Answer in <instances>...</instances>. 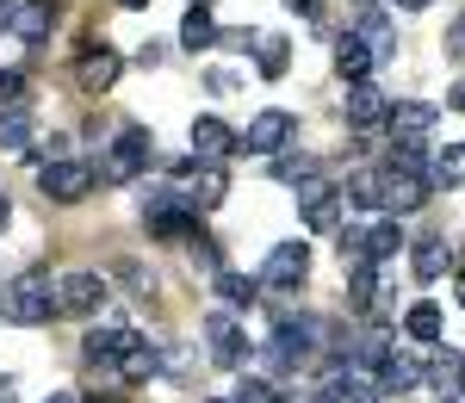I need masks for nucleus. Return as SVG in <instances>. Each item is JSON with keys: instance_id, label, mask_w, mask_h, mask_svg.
I'll return each mask as SVG.
<instances>
[{"instance_id": "obj_44", "label": "nucleus", "mask_w": 465, "mask_h": 403, "mask_svg": "<svg viewBox=\"0 0 465 403\" xmlns=\"http://www.w3.org/2000/svg\"><path fill=\"white\" fill-rule=\"evenodd\" d=\"M50 403H81V391H56V398H50Z\"/></svg>"}, {"instance_id": "obj_41", "label": "nucleus", "mask_w": 465, "mask_h": 403, "mask_svg": "<svg viewBox=\"0 0 465 403\" xmlns=\"http://www.w3.org/2000/svg\"><path fill=\"white\" fill-rule=\"evenodd\" d=\"M447 106H453V112H465V81L453 87V93H447Z\"/></svg>"}, {"instance_id": "obj_3", "label": "nucleus", "mask_w": 465, "mask_h": 403, "mask_svg": "<svg viewBox=\"0 0 465 403\" xmlns=\"http://www.w3.org/2000/svg\"><path fill=\"white\" fill-rule=\"evenodd\" d=\"M261 360L273 372H298L317 360V323H280V329L267 335V348H261Z\"/></svg>"}, {"instance_id": "obj_32", "label": "nucleus", "mask_w": 465, "mask_h": 403, "mask_svg": "<svg viewBox=\"0 0 465 403\" xmlns=\"http://www.w3.org/2000/svg\"><path fill=\"white\" fill-rule=\"evenodd\" d=\"M311 174H317V162H311V155H273V181L298 186V181H311Z\"/></svg>"}, {"instance_id": "obj_28", "label": "nucleus", "mask_w": 465, "mask_h": 403, "mask_svg": "<svg viewBox=\"0 0 465 403\" xmlns=\"http://www.w3.org/2000/svg\"><path fill=\"white\" fill-rule=\"evenodd\" d=\"M180 44H186V50H205V44H217V25H212V13H205V6H193V13L180 19Z\"/></svg>"}, {"instance_id": "obj_31", "label": "nucleus", "mask_w": 465, "mask_h": 403, "mask_svg": "<svg viewBox=\"0 0 465 403\" xmlns=\"http://www.w3.org/2000/svg\"><path fill=\"white\" fill-rule=\"evenodd\" d=\"M341 205H360V211L385 205V192H379V174H354V181L341 186Z\"/></svg>"}, {"instance_id": "obj_49", "label": "nucleus", "mask_w": 465, "mask_h": 403, "mask_svg": "<svg viewBox=\"0 0 465 403\" xmlns=\"http://www.w3.org/2000/svg\"><path fill=\"white\" fill-rule=\"evenodd\" d=\"M366 6H379V0H366Z\"/></svg>"}, {"instance_id": "obj_38", "label": "nucleus", "mask_w": 465, "mask_h": 403, "mask_svg": "<svg viewBox=\"0 0 465 403\" xmlns=\"http://www.w3.org/2000/svg\"><path fill=\"white\" fill-rule=\"evenodd\" d=\"M13 19H19V0H0V32H13Z\"/></svg>"}, {"instance_id": "obj_5", "label": "nucleus", "mask_w": 465, "mask_h": 403, "mask_svg": "<svg viewBox=\"0 0 465 403\" xmlns=\"http://www.w3.org/2000/svg\"><path fill=\"white\" fill-rule=\"evenodd\" d=\"M292 137H298V118H292L286 106H267L249 118V131L236 137V149H249V155H280V149H292Z\"/></svg>"}, {"instance_id": "obj_45", "label": "nucleus", "mask_w": 465, "mask_h": 403, "mask_svg": "<svg viewBox=\"0 0 465 403\" xmlns=\"http://www.w3.org/2000/svg\"><path fill=\"white\" fill-rule=\"evenodd\" d=\"M118 6H124V13H143V6H149V0H118Z\"/></svg>"}, {"instance_id": "obj_17", "label": "nucleus", "mask_w": 465, "mask_h": 403, "mask_svg": "<svg viewBox=\"0 0 465 403\" xmlns=\"http://www.w3.org/2000/svg\"><path fill=\"white\" fill-rule=\"evenodd\" d=\"M32 137H37L32 112H25V106H0V149H6V155H25Z\"/></svg>"}, {"instance_id": "obj_2", "label": "nucleus", "mask_w": 465, "mask_h": 403, "mask_svg": "<svg viewBox=\"0 0 465 403\" xmlns=\"http://www.w3.org/2000/svg\"><path fill=\"white\" fill-rule=\"evenodd\" d=\"M149 162H155V137H149L143 124H124V131H118V143L100 155V168H94V174H100L106 186H131Z\"/></svg>"}, {"instance_id": "obj_30", "label": "nucleus", "mask_w": 465, "mask_h": 403, "mask_svg": "<svg viewBox=\"0 0 465 403\" xmlns=\"http://www.w3.org/2000/svg\"><path fill=\"white\" fill-rule=\"evenodd\" d=\"M254 63H261L267 81H280V74L292 69V44H286V37H261V56H254Z\"/></svg>"}, {"instance_id": "obj_12", "label": "nucleus", "mask_w": 465, "mask_h": 403, "mask_svg": "<svg viewBox=\"0 0 465 403\" xmlns=\"http://www.w3.org/2000/svg\"><path fill=\"white\" fill-rule=\"evenodd\" d=\"M385 124H391V137H422V143H429V131H434V106H429V100H391Z\"/></svg>"}, {"instance_id": "obj_1", "label": "nucleus", "mask_w": 465, "mask_h": 403, "mask_svg": "<svg viewBox=\"0 0 465 403\" xmlns=\"http://www.w3.org/2000/svg\"><path fill=\"white\" fill-rule=\"evenodd\" d=\"M0 317H6L13 329H44V323L56 317V280H50L44 267H25L19 280L0 286Z\"/></svg>"}, {"instance_id": "obj_15", "label": "nucleus", "mask_w": 465, "mask_h": 403, "mask_svg": "<svg viewBox=\"0 0 465 403\" xmlns=\"http://www.w3.org/2000/svg\"><path fill=\"white\" fill-rule=\"evenodd\" d=\"M13 32L25 37V44H50V32H56V6L50 0H19V19H13Z\"/></svg>"}, {"instance_id": "obj_33", "label": "nucleus", "mask_w": 465, "mask_h": 403, "mask_svg": "<svg viewBox=\"0 0 465 403\" xmlns=\"http://www.w3.org/2000/svg\"><path fill=\"white\" fill-rule=\"evenodd\" d=\"M186 255H193V267H205V273H217V267H223V255H217V242H212V236H199V230L186 236Z\"/></svg>"}, {"instance_id": "obj_25", "label": "nucleus", "mask_w": 465, "mask_h": 403, "mask_svg": "<svg viewBox=\"0 0 465 403\" xmlns=\"http://www.w3.org/2000/svg\"><path fill=\"white\" fill-rule=\"evenodd\" d=\"M335 69H341V81H366V74H372V50L348 32L341 44H335Z\"/></svg>"}, {"instance_id": "obj_40", "label": "nucleus", "mask_w": 465, "mask_h": 403, "mask_svg": "<svg viewBox=\"0 0 465 403\" xmlns=\"http://www.w3.org/2000/svg\"><path fill=\"white\" fill-rule=\"evenodd\" d=\"M0 403H19V378H13V372L0 378Z\"/></svg>"}, {"instance_id": "obj_9", "label": "nucleus", "mask_w": 465, "mask_h": 403, "mask_svg": "<svg viewBox=\"0 0 465 403\" xmlns=\"http://www.w3.org/2000/svg\"><path fill=\"white\" fill-rule=\"evenodd\" d=\"M205 335H212V360L223 372H242V367H249V341H242V329H236L223 310H212V317H205Z\"/></svg>"}, {"instance_id": "obj_43", "label": "nucleus", "mask_w": 465, "mask_h": 403, "mask_svg": "<svg viewBox=\"0 0 465 403\" xmlns=\"http://www.w3.org/2000/svg\"><path fill=\"white\" fill-rule=\"evenodd\" d=\"M6 223H13V205H6V192H0V230H6Z\"/></svg>"}, {"instance_id": "obj_18", "label": "nucleus", "mask_w": 465, "mask_h": 403, "mask_svg": "<svg viewBox=\"0 0 465 403\" xmlns=\"http://www.w3.org/2000/svg\"><path fill=\"white\" fill-rule=\"evenodd\" d=\"M118 372H124L131 385H143V378H155V372H162V354L149 348L143 335H131V341H124V354H118Z\"/></svg>"}, {"instance_id": "obj_37", "label": "nucleus", "mask_w": 465, "mask_h": 403, "mask_svg": "<svg viewBox=\"0 0 465 403\" xmlns=\"http://www.w3.org/2000/svg\"><path fill=\"white\" fill-rule=\"evenodd\" d=\"M205 81H212V93H230V87H236V74H230V69H212Z\"/></svg>"}, {"instance_id": "obj_10", "label": "nucleus", "mask_w": 465, "mask_h": 403, "mask_svg": "<svg viewBox=\"0 0 465 403\" xmlns=\"http://www.w3.org/2000/svg\"><path fill=\"white\" fill-rule=\"evenodd\" d=\"M74 74H81V87H87V93H106L112 81L124 74V56H118V50H106V44H87V56L74 63Z\"/></svg>"}, {"instance_id": "obj_6", "label": "nucleus", "mask_w": 465, "mask_h": 403, "mask_svg": "<svg viewBox=\"0 0 465 403\" xmlns=\"http://www.w3.org/2000/svg\"><path fill=\"white\" fill-rule=\"evenodd\" d=\"M112 298V286L100 280V273H63L56 280V317H100V304Z\"/></svg>"}, {"instance_id": "obj_20", "label": "nucleus", "mask_w": 465, "mask_h": 403, "mask_svg": "<svg viewBox=\"0 0 465 403\" xmlns=\"http://www.w3.org/2000/svg\"><path fill=\"white\" fill-rule=\"evenodd\" d=\"M212 292L230 304V310H249L254 292H261V280H249V273H230V267H217L212 273Z\"/></svg>"}, {"instance_id": "obj_8", "label": "nucleus", "mask_w": 465, "mask_h": 403, "mask_svg": "<svg viewBox=\"0 0 465 403\" xmlns=\"http://www.w3.org/2000/svg\"><path fill=\"white\" fill-rule=\"evenodd\" d=\"M304 273H311V249L304 242H280L273 255L261 260V286H280V292L304 286Z\"/></svg>"}, {"instance_id": "obj_7", "label": "nucleus", "mask_w": 465, "mask_h": 403, "mask_svg": "<svg viewBox=\"0 0 465 403\" xmlns=\"http://www.w3.org/2000/svg\"><path fill=\"white\" fill-rule=\"evenodd\" d=\"M429 174H422V168H385V174H379V192H385V211H391V218H410V211H416V205H429Z\"/></svg>"}, {"instance_id": "obj_23", "label": "nucleus", "mask_w": 465, "mask_h": 403, "mask_svg": "<svg viewBox=\"0 0 465 403\" xmlns=\"http://www.w3.org/2000/svg\"><path fill=\"white\" fill-rule=\"evenodd\" d=\"M372 298H379V260H348V304L372 310Z\"/></svg>"}, {"instance_id": "obj_14", "label": "nucleus", "mask_w": 465, "mask_h": 403, "mask_svg": "<svg viewBox=\"0 0 465 403\" xmlns=\"http://www.w3.org/2000/svg\"><path fill=\"white\" fill-rule=\"evenodd\" d=\"M429 385H434V398H440V403L465 398V354H460V348H447V354H434V367H429Z\"/></svg>"}, {"instance_id": "obj_16", "label": "nucleus", "mask_w": 465, "mask_h": 403, "mask_svg": "<svg viewBox=\"0 0 465 403\" xmlns=\"http://www.w3.org/2000/svg\"><path fill=\"white\" fill-rule=\"evenodd\" d=\"M379 378H366V372H341L329 367V403H379Z\"/></svg>"}, {"instance_id": "obj_46", "label": "nucleus", "mask_w": 465, "mask_h": 403, "mask_svg": "<svg viewBox=\"0 0 465 403\" xmlns=\"http://www.w3.org/2000/svg\"><path fill=\"white\" fill-rule=\"evenodd\" d=\"M453 292H460V304H465V273H453Z\"/></svg>"}, {"instance_id": "obj_48", "label": "nucleus", "mask_w": 465, "mask_h": 403, "mask_svg": "<svg viewBox=\"0 0 465 403\" xmlns=\"http://www.w3.org/2000/svg\"><path fill=\"white\" fill-rule=\"evenodd\" d=\"M193 6H212V0H193Z\"/></svg>"}, {"instance_id": "obj_24", "label": "nucleus", "mask_w": 465, "mask_h": 403, "mask_svg": "<svg viewBox=\"0 0 465 403\" xmlns=\"http://www.w3.org/2000/svg\"><path fill=\"white\" fill-rule=\"evenodd\" d=\"M372 378H379V391L391 398V391H416V385H422V367H416V360H397V354H385Z\"/></svg>"}, {"instance_id": "obj_36", "label": "nucleus", "mask_w": 465, "mask_h": 403, "mask_svg": "<svg viewBox=\"0 0 465 403\" xmlns=\"http://www.w3.org/2000/svg\"><path fill=\"white\" fill-rule=\"evenodd\" d=\"M440 50H447V56H465V13L453 19V25H447V37H440Z\"/></svg>"}, {"instance_id": "obj_21", "label": "nucleus", "mask_w": 465, "mask_h": 403, "mask_svg": "<svg viewBox=\"0 0 465 403\" xmlns=\"http://www.w3.org/2000/svg\"><path fill=\"white\" fill-rule=\"evenodd\" d=\"M410 273H416L422 286H434L440 273H453V249H447V242H416V255H410Z\"/></svg>"}, {"instance_id": "obj_26", "label": "nucleus", "mask_w": 465, "mask_h": 403, "mask_svg": "<svg viewBox=\"0 0 465 403\" xmlns=\"http://www.w3.org/2000/svg\"><path fill=\"white\" fill-rule=\"evenodd\" d=\"M429 181H434V186H465V143H447L440 155H434Z\"/></svg>"}, {"instance_id": "obj_22", "label": "nucleus", "mask_w": 465, "mask_h": 403, "mask_svg": "<svg viewBox=\"0 0 465 403\" xmlns=\"http://www.w3.org/2000/svg\"><path fill=\"white\" fill-rule=\"evenodd\" d=\"M360 44H366V50H372V63H379V56H391L397 50V25L391 19H385V13H379V6H372V13H366V19H360Z\"/></svg>"}, {"instance_id": "obj_11", "label": "nucleus", "mask_w": 465, "mask_h": 403, "mask_svg": "<svg viewBox=\"0 0 465 403\" xmlns=\"http://www.w3.org/2000/svg\"><path fill=\"white\" fill-rule=\"evenodd\" d=\"M385 112H391V100L372 81H348V100H341V118L348 124H385Z\"/></svg>"}, {"instance_id": "obj_27", "label": "nucleus", "mask_w": 465, "mask_h": 403, "mask_svg": "<svg viewBox=\"0 0 465 403\" xmlns=\"http://www.w3.org/2000/svg\"><path fill=\"white\" fill-rule=\"evenodd\" d=\"M397 249H403V223H372V230H366V260H391Z\"/></svg>"}, {"instance_id": "obj_19", "label": "nucleus", "mask_w": 465, "mask_h": 403, "mask_svg": "<svg viewBox=\"0 0 465 403\" xmlns=\"http://www.w3.org/2000/svg\"><path fill=\"white\" fill-rule=\"evenodd\" d=\"M124 341H131V329H118V323H106V329H87V341H81V354H87L94 367H118Z\"/></svg>"}, {"instance_id": "obj_39", "label": "nucleus", "mask_w": 465, "mask_h": 403, "mask_svg": "<svg viewBox=\"0 0 465 403\" xmlns=\"http://www.w3.org/2000/svg\"><path fill=\"white\" fill-rule=\"evenodd\" d=\"M286 13H298V19H317V0H286Z\"/></svg>"}, {"instance_id": "obj_42", "label": "nucleus", "mask_w": 465, "mask_h": 403, "mask_svg": "<svg viewBox=\"0 0 465 403\" xmlns=\"http://www.w3.org/2000/svg\"><path fill=\"white\" fill-rule=\"evenodd\" d=\"M397 6H403V13H422V6H434V0H397Z\"/></svg>"}, {"instance_id": "obj_4", "label": "nucleus", "mask_w": 465, "mask_h": 403, "mask_svg": "<svg viewBox=\"0 0 465 403\" xmlns=\"http://www.w3.org/2000/svg\"><path fill=\"white\" fill-rule=\"evenodd\" d=\"M94 181H100V174H94L87 162H69V155L37 168V192H44L50 205H81V199L94 192Z\"/></svg>"}, {"instance_id": "obj_35", "label": "nucleus", "mask_w": 465, "mask_h": 403, "mask_svg": "<svg viewBox=\"0 0 465 403\" xmlns=\"http://www.w3.org/2000/svg\"><path fill=\"white\" fill-rule=\"evenodd\" d=\"M0 106H25V74L0 69Z\"/></svg>"}, {"instance_id": "obj_47", "label": "nucleus", "mask_w": 465, "mask_h": 403, "mask_svg": "<svg viewBox=\"0 0 465 403\" xmlns=\"http://www.w3.org/2000/svg\"><path fill=\"white\" fill-rule=\"evenodd\" d=\"M304 403H329V391H322V398H304Z\"/></svg>"}, {"instance_id": "obj_34", "label": "nucleus", "mask_w": 465, "mask_h": 403, "mask_svg": "<svg viewBox=\"0 0 465 403\" xmlns=\"http://www.w3.org/2000/svg\"><path fill=\"white\" fill-rule=\"evenodd\" d=\"M230 403H280V391H273L267 378H242V385H236V398H230Z\"/></svg>"}, {"instance_id": "obj_13", "label": "nucleus", "mask_w": 465, "mask_h": 403, "mask_svg": "<svg viewBox=\"0 0 465 403\" xmlns=\"http://www.w3.org/2000/svg\"><path fill=\"white\" fill-rule=\"evenodd\" d=\"M193 149H199V162H223V155H236V131L223 118H193Z\"/></svg>"}, {"instance_id": "obj_29", "label": "nucleus", "mask_w": 465, "mask_h": 403, "mask_svg": "<svg viewBox=\"0 0 465 403\" xmlns=\"http://www.w3.org/2000/svg\"><path fill=\"white\" fill-rule=\"evenodd\" d=\"M403 335H410V341H440V310H434V304H416V310H410V317H403Z\"/></svg>"}]
</instances>
